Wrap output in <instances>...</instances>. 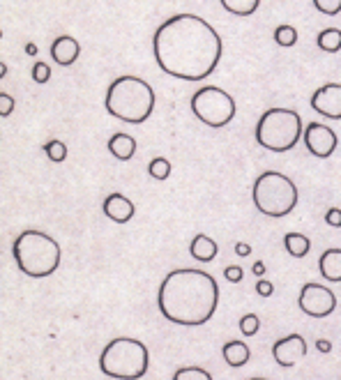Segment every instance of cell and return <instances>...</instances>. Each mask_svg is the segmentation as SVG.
I'll return each mask as SVG.
<instances>
[{
    "label": "cell",
    "instance_id": "cell-1",
    "mask_svg": "<svg viewBox=\"0 0 341 380\" xmlns=\"http://www.w3.org/2000/svg\"><path fill=\"white\" fill-rule=\"evenodd\" d=\"M153 53L164 74L180 81H203L222 60L220 32L196 14H175L155 30Z\"/></svg>",
    "mask_w": 341,
    "mask_h": 380
},
{
    "label": "cell",
    "instance_id": "cell-2",
    "mask_svg": "<svg viewBox=\"0 0 341 380\" xmlns=\"http://www.w3.org/2000/svg\"><path fill=\"white\" fill-rule=\"evenodd\" d=\"M157 307L168 323L199 327L206 325L220 307V286L206 269H170L157 293Z\"/></svg>",
    "mask_w": 341,
    "mask_h": 380
},
{
    "label": "cell",
    "instance_id": "cell-3",
    "mask_svg": "<svg viewBox=\"0 0 341 380\" xmlns=\"http://www.w3.org/2000/svg\"><path fill=\"white\" fill-rule=\"evenodd\" d=\"M155 90L141 76H118L106 90L104 106L108 115L115 120L141 124L146 122L155 111Z\"/></svg>",
    "mask_w": 341,
    "mask_h": 380
},
{
    "label": "cell",
    "instance_id": "cell-4",
    "mask_svg": "<svg viewBox=\"0 0 341 380\" xmlns=\"http://www.w3.org/2000/svg\"><path fill=\"white\" fill-rule=\"evenodd\" d=\"M60 245L44 231H23L12 242L17 267L32 279H46L60 267Z\"/></svg>",
    "mask_w": 341,
    "mask_h": 380
},
{
    "label": "cell",
    "instance_id": "cell-5",
    "mask_svg": "<svg viewBox=\"0 0 341 380\" xmlns=\"http://www.w3.org/2000/svg\"><path fill=\"white\" fill-rule=\"evenodd\" d=\"M148 345L132 336L111 339L99 355V369L113 380H139L148 373Z\"/></svg>",
    "mask_w": 341,
    "mask_h": 380
},
{
    "label": "cell",
    "instance_id": "cell-6",
    "mask_svg": "<svg viewBox=\"0 0 341 380\" xmlns=\"http://www.w3.org/2000/svg\"><path fill=\"white\" fill-rule=\"evenodd\" d=\"M251 200H254L256 210L261 214L279 219L295 210L300 191L289 175H284L279 171H265L254 180Z\"/></svg>",
    "mask_w": 341,
    "mask_h": 380
},
{
    "label": "cell",
    "instance_id": "cell-7",
    "mask_svg": "<svg viewBox=\"0 0 341 380\" xmlns=\"http://www.w3.org/2000/svg\"><path fill=\"white\" fill-rule=\"evenodd\" d=\"M302 134V117L293 108H268L256 122V141L270 152L293 150Z\"/></svg>",
    "mask_w": 341,
    "mask_h": 380
},
{
    "label": "cell",
    "instance_id": "cell-8",
    "mask_svg": "<svg viewBox=\"0 0 341 380\" xmlns=\"http://www.w3.org/2000/svg\"><path fill=\"white\" fill-rule=\"evenodd\" d=\"M192 111L203 124L213 129H222L235 117L237 106L226 90L217 86H203L192 97Z\"/></svg>",
    "mask_w": 341,
    "mask_h": 380
},
{
    "label": "cell",
    "instance_id": "cell-9",
    "mask_svg": "<svg viewBox=\"0 0 341 380\" xmlns=\"http://www.w3.org/2000/svg\"><path fill=\"white\" fill-rule=\"evenodd\" d=\"M298 307L302 314L311 318H327L337 309V295L332 293V288L320 286V283H304L298 297Z\"/></svg>",
    "mask_w": 341,
    "mask_h": 380
},
{
    "label": "cell",
    "instance_id": "cell-10",
    "mask_svg": "<svg viewBox=\"0 0 341 380\" xmlns=\"http://www.w3.org/2000/svg\"><path fill=\"white\" fill-rule=\"evenodd\" d=\"M302 141L306 145V150H309L311 155L318 157V159L332 157V152L337 150V145H339L337 134L332 131V127H327V124H323V122H309L306 124L304 134H302Z\"/></svg>",
    "mask_w": 341,
    "mask_h": 380
},
{
    "label": "cell",
    "instance_id": "cell-11",
    "mask_svg": "<svg viewBox=\"0 0 341 380\" xmlns=\"http://www.w3.org/2000/svg\"><path fill=\"white\" fill-rule=\"evenodd\" d=\"M304 355H306V341L302 334H289L272 343V359L279 366H284V369L295 366Z\"/></svg>",
    "mask_w": 341,
    "mask_h": 380
},
{
    "label": "cell",
    "instance_id": "cell-12",
    "mask_svg": "<svg viewBox=\"0 0 341 380\" xmlns=\"http://www.w3.org/2000/svg\"><path fill=\"white\" fill-rule=\"evenodd\" d=\"M311 108L330 120H341V83H325L311 95Z\"/></svg>",
    "mask_w": 341,
    "mask_h": 380
},
{
    "label": "cell",
    "instance_id": "cell-13",
    "mask_svg": "<svg viewBox=\"0 0 341 380\" xmlns=\"http://www.w3.org/2000/svg\"><path fill=\"white\" fill-rule=\"evenodd\" d=\"M101 210H104L106 217L111 221H115V224H127V221L134 217L136 207H134L132 200L125 196V193H108V196L104 198Z\"/></svg>",
    "mask_w": 341,
    "mask_h": 380
},
{
    "label": "cell",
    "instance_id": "cell-14",
    "mask_svg": "<svg viewBox=\"0 0 341 380\" xmlns=\"http://www.w3.org/2000/svg\"><path fill=\"white\" fill-rule=\"evenodd\" d=\"M81 53V46L79 41L70 37V35H60V37H56V41L51 44V58L56 60V65L60 67H70L77 62Z\"/></svg>",
    "mask_w": 341,
    "mask_h": 380
},
{
    "label": "cell",
    "instance_id": "cell-15",
    "mask_svg": "<svg viewBox=\"0 0 341 380\" xmlns=\"http://www.w3.org/2000/svg\"><path fill=\"white\" fill-rule=\"evenodd\" d=\"M189 254L199 263H213L217 258V254H220V247H217V242L210 238V235L199 233L192 240V245H189Z\"/></svg>",
    "mask_w": 341,
    "mask_h": 380
},
{
    "label": "cell",
    "instance_id": "cell-16",
    "mask_svg": "<svg viewBox=\"0 0 341 380\" xmlns=\"http://www.w3.org/2000/svg\"><path fill=\"white\" fill-rule=\"evenodd\" d=\"M318 269L325 281L339 283L341 281V249H327L318 258Z\"/></svg>",
    "mask_w": 341,
    "mask_h": 380
},
{
    "label": "cell",
    "instance_id": "cell-17",
    "mask_svg": "<svg viewBox=\"0 0 341 380\" xmlns=\"http://www.w3.org/2000/svg\"><path fill=\"white\" fill-rule=\"evenodd\" d=\"M108 152L120 162H129L136 152V138L125 134V131H118V134L108 138Z\"/></svg>",
    "mask_w": 341,
    "mask_h": 380
},
{
    "label": "cell",
    "instance_id": "cell-18",
    "mask_svg": "<svg viewBox=\"0 0 341 380\" xmlns=\"http://www.w3.org/2000/svg\"><path fill=\"white\" fill-rule=\"evenodd\" d=\"M222 355L226 359L228 366H233V369H240L249 362V345L244 341H226L222 345Z\"/></svg>",
    "mask_w": 341,
    "mask_h": 380
},
{
    "label": "cell",
    "instance_id": "cell-19",
    "mask_svg": "<svg viewBox=\"0 0 341 380\" xmlns=\"http://www.w3.org/2000/svg\"><path fill=\"white\" fill-rule=\"evenodd\" d=\"M284 247L293 258H304L311 249V240L302 233H286L284 238Z\"/></svg>",
    "mask_w": 341,
    "mask_h": 380
},
{
    "label": "cell",
    "instance_id": "cell-20",
    "mask_svg": "<svg viewBox=\"0 0 341 380\" xmlns=\"http://www.w3.org/2000/svg\"><path fill=\"white\" fill-rule=\"evenodd\" d=\"M316 46L325 53H339L341 51V30L339 28H325L318 32Z\"/></svg>",
    "mask_w": 341,
    "mask_h": 380
},
{
    "label": "cell",
    "instance_id": "cell-21",
    "mask_svg": "<svg viewBox=\"0 0 341 380\" xmlns=\"http://www.w3.org/2000/svg\"><path fill=\"white\" fill-rule=\"evenodd\" d=\"M220 3L233 17H251L258 10L261 0H220Z\"/></svg>",
    "mask_w": 341,
    "mask_h": 380
},
{
    "label": "cell",
    "instance_id": "cell-22",
    "mask_svg": "<svg viewBox=\"0 0 341 380\" xmlns=\"http://www.w3.org/2000/svg\"><path fill=\"white\" fill-rule=\"evenodd\" d=\"M173 380H213L203 366H182L173 373Z\"/></svg>",
    "mask_w": 341,
    "mask_h": 380
},
{
    "label": "cell",
    "instance_id": "cell-23",
    "mask_svg": "<svg viewBox=\"0 0 341 380\" xmlns=\"http://www.w3.org/2000/svg\"><path fill=\"white\" fill-rule=\"evenodd\" d=\"M148 173L153 175L155 180H166L170 175V162L166 157H155L150 159L148 164Z\"/></svg>",
    "mask_w": 341,
    "mask_h": 380
},
{
    "label": "cell",
    "instance_id": "cell-24",
    "mask_svg": "<svg viewBox=\"0 0 341 380\" xmlns=\"http://www.w3.org/2000/svg\"><path fill=\"white\" fill-rule=\"evenodd\" d=\"M275 41L279 46H284V48H289L293 46L298 41V30L293 26H277V30H275Z\"/></svg>",
    "mask_w": 341,
    "mask_h": 380
},
{
    "label": "cell",
    "instance_id": "cell-25",
    "mask_svg": "<svg viewBox=\"0 0 341 380\" xmlns=\"http://www.w3.org/2000/svg\"><path fill=\"white\" fill-rule=\"evenodd\" d=\"M44 152H46V157L51 159V162H65L67 159V145L63 141H58V138H53V141H49L44 145Z\"/></svg>",
    "mask_w": 341,
    "mask_h": 380
},
{
    "label": "cell",
    "instance_id": "cell-26",
    "mask_svg": "<svg viewBox=\"0 0 341 380\" xmlns=\"http://www.w3.org/2000/svg\"><path fill=\"white\" fill-rule=\"evenodd\" d=\"M258 330H261V318L256 314H244L240 318V332L244 336H254L258 334Z\"/></svg>",
    "mask_w": 341,
    "mask_h": 380
},
{
    "label": "cell",
    "instance_id": "cell-27",
    "mask_svg": "<svg viewBox=\"0 0 341 380\" xmlns=\"http://www.w3.org/2000/svg\"><path fill=\"white\" fill-rule=\"evenodd\" d=\"M311 3L325 17H334V14L341 12V0H311Z\"/></svg>",
    "mask_w": 341,
    "mask_h": 380
},
{
    "label": "cell",
    "instance_id": "cell-28",
    "mask_svg": "<svg viewBox=\"0 0 341 380\" xmlns=\"http://www.w3.org/2000/svg\"><path fill=\"white\" fill-rule=\"evenodd\" d=\"M49 79H51V67L46 65V62H35L32 65V81L35 83H49Z\"/></svg>",
    "mask_w": 341,
    "mask_h": 380
},
{
    "label": "cell",
    "instance_id": "cell-29",
    "mask_svg": "<svg viewBox=\"0 0 341 380\" xmlns=\"http://www.w3.org/2000/svg\"><path fill=\"white\" fill-rule=\"evenodd\" d=\"M242 267L240 265H228V267H224V279L231 281V283H240L242 281Z\"/></svg>",
    "mask_w": 341,
    "mask_h": 380
},
{
    "label": "cell",
    "instance_id": "cell-30",
    "mask_svg": "<svg viewBox=\"0 0 341 380\" xmlns=\"http://www.w3.org/2000/svg\"><path fill=\"white\" fill-rule=\"evenodd\" d=\"M12 111H14V99L8 93H0V115L8 117Z\"/></svg>",
    "mask_w": 341,
    "mask_h": 380
},
{
    "label": "cell",
    "instance_id": "cell-31",
    "mask_svg": "<svg viewBox=\"0 0 341 380\" xmlns=\"http://www.w3.org/2000/svg\"><path fill=\"white\" fill-rule=\"evenodd\" d=\"M325 224L332 226V228H341V210L339 207H330L325 212Z\"/></svg>",
    "mask_w": 341,
    "mask_h": 380
},
{
    "label": "cell",
    "instance_id": "cell-32",
    "mask_svg": "<svg viewBox=\"0 0 341 380\" xmlns=\"http://www.w3.org/2000/svg\"><path fill=\"white\" fill-rule=\"evenodd\" d=\"M256 293L261 295V297H270L272 293H275V286L268 281V279H261L256 283Z\"/></svg>",
    "mask_w": 341,
    "mask_h": 380
},
{
    "label": "cell",
    "instance_id": "cell-33",
    "mask_svg": "<svg viewBox=\"0 0 341 380\" xmlns=\"http://www.w3.org/2000/svg\"><path fill=\"white\" fill-rule=\"evenodd\" d=\"M316 350L318 352H332V341H327V339H318V341H316Z\"/></svg>",
    "mask_w": 341,
    "mask_h": 380
},
{
    "label": "cell",
    "instance_id": "cell-34",
    "mask_svg": "<svg viewBox=\"0 0 341 380\" xmlns=\"http://www.w3.org/2000/svg\"><path fill=\"white\" fill-rule=\"evenodd\" d=\"M235 254L237 256H249L251 254V247L247 245V242H237V245H235Z\"/></svg>",
    "mask_w": 341,
    "mask_h": 380
},
{
    "label": "cell",
    "instance_id": "cell-35",
    "mask_svg": "<svg viewBox=\"0 0 341 380\" xmlns=\"http://www.w3.org/2000/svg\"><path fill=\"white\" fill-rule=\"evenodd\" d=\"M251 269H254V274H256V276H263V274H265V269H268V267H265V263H263V260H256V263H254V267H251Z\"/></svg>",
    "mask_w": 341,
    "mask_h": 380
},
{
    "label": "cell",
    "instance_id": "cell-36",
    "mask_svg": "<svg viewBox=\"0 0 341 380\" xmlns=\"http://www.w3.org/2000/svg\"><path fill=\"white\" fill-rule=\"evenodd\" d=\"M26 53H28V55H35V53H37V46H35V44H28V46H26Z\"/></svg>",
    "mask_w": 341,
    "mask_h": 380
},
{
    "label": "cell",
    "instance_id": "cell-37",
    "mask_svg": "<svg viewBox=\"0 0 341 380\" xmlns=\"http://www.w3.org/2000/svg\"><path fill=\"white\" fill-rule=\"evenodd\" d=\"M249 380H268V378H249Z\"/></svg>",
    "mask_w": 341,
    "mask_h": 380
}]
</instances>
